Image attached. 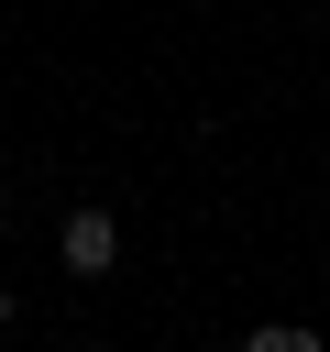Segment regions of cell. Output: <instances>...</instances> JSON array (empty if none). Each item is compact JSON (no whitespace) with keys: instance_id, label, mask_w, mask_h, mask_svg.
Masks as SVG:
<instances>
[{"instance_id":"cell-4","label":"cell","mask_w":330,"mask_h":352,"mask_svg":"<svg viewBox=\"0 0 330 352\" xmlns=\"http://www.w3.org/2000/svg\"><path fill=\"white\" fill-rule=\"evenodd\" d=\"M0 319H11V286H0Z\"/></svg>"},{"instance_id":"cell-1","label":"cell","mask_w":330,"mask_h":352,"mask_svg":"<svg viewBox=\"0 0 330 352\" xmlns=\"http://www.w3.org/2000/svg\"><path fill=\"white\" fill-rule=\"evenodd\" d=\"M55 253H66V275H110V264H121V220H110V209H66Z\"/></svg>"},{"instance_id":"cell-5","label":"cell","mask_w":330,"mask_h":352,"mask_svg":"<svg viewBox=\"0 0 330 352\" xmlns=\"http://www.w3.org/2000/svg\"><path fill=\"white\" fill-rule=\"evenodd\" d=\"M0 220H11V198H0Z\"/></svg>"},{"instance_id":"cell-2","label":"cell","mask_w":330,"mask_h":352,"mask_svg":"<svg viewBox=\"0 0 330 352\" xmlns=\"http://www.w3.org/2000/svg\"><path fill=\"white\" fill-rule=\"evenodd\" d=\"M242 352H319V330H297V319H264V330H253Z\"/></svg>"},{"instance_id":"cell-3","label":"cell","mask_w":330,"mask_h":352,"mask_svg":"<svg viewBox=\"0 0 330 352\" xmlns=\"http://www.w3.org/2000/svg\"><path fill=\"white\" fill-rule=\"evenodd\" d=\"M77 352H110V341H77Z\"/></svg>"}]
</instances>
